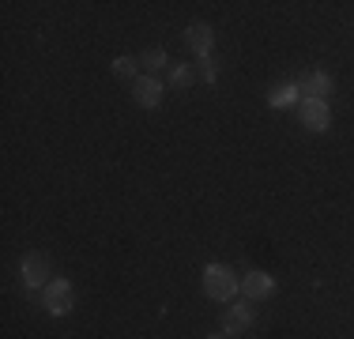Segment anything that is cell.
Listing matches in <instances>:
<instances>
[{"label": "cell", "mask_w": 354, "mask_h": 339, "mask_svg": "<svg viewBox=\"0 0 354 339\" xmlns=\"http://www.w3.org/2000/svg\"><path fill=\"white\" fill-rule=\"evenodd\" d=\"M238 291H241V279L234 275V268H226V264H207L204 268V294L212 302H234Z\"/></svg>", "instance_id": "1"}, {"label": "cell", "mask_w": 354, "mask_h": 339, "mask_svg": "<svg viewBox=\"0 0 354 339\" xmlns=\"http://www.w3.org/2000/svg\"><path fill=\"white\" fill-rule=\"evenodd\" d=\"M19 279L27 291H46L49 279H53V271H49V260L38 257V253H30V257L19 260Z\"/></svg>", "instance_id": "2"}, {"label": "cell", "mask_w": 354, "mask_h": 339, "mask_svg": "<svg viewBox=\"0 0 354 339\" xmlns=\"http://www.w3.org/2000/svg\"><path fill=\"white\" fill-rule=\"evenodd\" d=\"M41 298H46V309L53 313V317H64V313L72 309V302H75V291H72L68 279H49V286L41 291Z\"/></svg>", "instance_id": "3"}, {"label": "cell", "mask_w": 354, "mask_h": 339, "mask_svg": "<svg viewBox=\"0 0 354 339\" xmlns=\"http://www.w3.org/2000/svg\"><path fill=\"white\" fill-rule=\"evenodd\" d=\"M298 91H301V102H328V95H332V75L324 68H313V72H306L298 80Z\"/></svg>", "instance_id": "4"}, {"label": "cell", "mask_w": 354, "mask_h": 339, "mask_svg": "<svg viewBox=\"0 0 354 339\" xmlns=\"http://www.w3.org/2000/svg\"><path fill=\"white\" fill-rule=\"evenodd\" d=\"M298 113H301V125H306L309 132H328L332 129V109H328V102H301Z\"/></svg>", "instance_id": "5"}, {"label": "cell", "mask_w": 354, "mask_h": 339, "mask_svg": "<svg viewBox=\"0 0 354 339\" xmlns=\"http://www.w3.org/2000/svg\"><path fill=\"white\" fill-rule=\"evenodd\" d=\"M132 98H136V106H143V109H155L158 102H162V83H158L155 75H140V80L132 83Z\"/></svg>", "instance_id": "6"}, {"label": "cell", "mask_w": 354, "mask_h": 339, "mask_svg": "<svg viewBox=\"0 0 354 339\" xmlns=\"http://www.w3.org/2000/svg\"><path fill=\"white\" fill-rule=\"evenodd\" d=\"M241 294L252 302H260V298H272L275 294V279L268 275V271H249L245 279H241Z\"/></svg>", "instance_id": "7"}, {"label": "cell", "mask_w": 354, "mask_h": 339, "mask_svg": "<svg viewBox=\"0 0 354 339\" xmlns=\"http://www.w3.org/2000/svg\"><path fill=\"white\" fill-rule=\"evenodd\" d=\"M212 42H215V34H212V27H207V23H192V27L185 30V46H189L196 57H207V53H212Z\"/></svg>", "instance_id": "8"}, {"label": "cell", "mask_w": 354, "mask_h": 339, "mask_svg": "<svg viewBox=\"0 0 354 339\" xmlns=\"http://www.w3.org/2000/svg\"><path fill=\"white\" fill-rule=\"evenodd\" d=\"M249 324H252V309H249V305H241V302H234V309L223 313V332L226 336H241Z\"/></svg>", "instance_id": "9"}, {"label": "cell", "mask_w": 354, "mask_h": 339, "mask_svg": "<svg viewBox=\"0 0 354 339\" xmlns=\"http://www.w3.org/2000/svg\"><path fill=\"white\" fill-rule=\"evenodd\" d=\"M294 102L301 106V91H298V83H279V87L268 91V106H272V109H290Z\"/></svg>", "instance_id": "10"}, {"label": "cell", "mask_w": 354, "mask_h": 339, "mask_svg": "<svg viewBox=\"0 0 354 339\" xmlns=\"http://www.w3.org/2000/svg\"><path fill=\"white\" fill-rule=\"evenodd\" d=\"M140 57H117V61H113V75H117V80H132V83H136L140 80Z\"/></svg>", "instance_id": "11"}, {"label": "cell", "mask_w": 354, "mask_h": 339, "mask_svg": "<svg viewBox=\"0 0 354 339\" xmlns=\"http://www.w3.org/2000/svg\"><path fill=\"white\" fill-rule=\"evenodd\" d=\"M140 68H147V75L155 72V68H166V49H143L140 53Z\"/></svg>", "instance_id": "12"}, {"label": "cell", "mask_w": 354, "mask_h": 339, "mask_svg": "<svg viewBox=\"0 0 354 339\" xmlns=\"http://www.w3.org/2000/svg\"><path fill=\"white\" fill-rule=\"evenodd\" d=\"M192 80H196V72H192L189 64H174L170 68V83H174V87H192Z\"/></svg>", "instance_id": "13"}, {"label": "cell", "mask_w": 354, "mask_h": 339, "mask_svg": "<svg viewBox=\"0 0 354 339\" xmlns=\"http://www.w3.org/2000/svg\"><path fill=\"white\" fill-rule=\"evenodd\" d=\"M196 68H200V75H204V83H215L218 80V64L212 61V57H200Z\"/></svg>", "instance_id": "14"}, {"label": "cell", "mask_w": 354, "mask_h": 339, "mask_svg": "<svg viewBox=\"0 0 354 339\" xmlns=\"http://www.w3.org/2000/svg\"><path fill=\"white\" fill-rule=\"evenodd\" d=\"M212 339H234V336H226V332H223V336H212Z\"/></svg>", "instance_id": "15"}]
</instances>
